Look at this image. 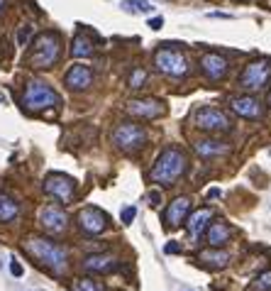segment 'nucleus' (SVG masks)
Returning <instances> with one entry per match:
<instances>
[{
	"label": "nucleus",
	"mask_w": 271,
	"mask_h": 291,
	"mask_svg": "<svg viewBox=\"0 0 271 291\" xmlns=\"http://www.w3.org/2000/svg\"><path fill=\"white\" fill-rule=\"evenodd\" d=\"M25 250L35 257L39 264L49 267L54 274H61L69 264V255L61 245H56L54 240H47V237H27L25 240Z\"/></svg>",
	"instance_id": "nucleus-1"
},
{
	"label": "nucleus",
	"mask_w": 271,
	"mask_h": 291,
	"mask_svg": "<svg viewBox=\"0 0 271 291\" xmlns=\"http://www.w3.org/2000/svg\"><path fill=\"white\" fill-rule=\"evenodd\" d=\"M186 169H188L186 154L181 149H176V147H169V149H164L162 154L157 157V162H154L152 171H149V179L157 183H174L179 176L186 174Z\"/></svg>",
	"instance_id": "nucleus-2"
},
{
	"label": "nucleus",
	"mask_w": 271,
	"mask_h": 291,
	"mask_svg": "<svg viewBox=\"0 0 271 291\" xmlns=\"http://www.w3.org/2000/svg\"><path fill=\"white\" fill-rule=\"evenodd\" d=\"M59 52H61V44H59V35L54 32H44L35 39V49L30 54V66L35 69H49L59 61Z\"/></svg>",
	"instance_id": "nucleus-3"
},
{
	"label": "nucleus",
	"mask_w": 271,
	"mask_h": 291,
	"mask_svg": "<svg viewBox=\"0 0 271 291\" xmlns=\"http://www.w3.org/2000/svg\"><path fill=\"white\" fill-rule=\"evenodd\" d=\"M59 103V93L52 88V86H47L44 81H30L27 86H25V93H22V106L25 110H44V108H52Z\"/></svg>",
	"instance_id": "nucleus-4"
},
{
	"label": "nucleus",
	"mask_w": 271,
	"mask_h": 291,
	"mask_svg": "<svg viewBox=\"0 0 271 291\" xmlns=\"http://www.w3.org/2000/svg\"><path fill=\"white\" fill-rule=\"evenodd\" d=\"M154 64L157 69L169 76V78H183L188 73V59L181 54L179 49H171V47H164L154 54Z\"/></svg>",
	"instance_id": "nucleus-5"
},
{
	"label": "nucleus",
	"mask_w": 271,
	"mask_h": 291,
	"mask_svg": "<svg viewBox=\"0 0 271 291\" xmlns=\"http://www.w3.org/2000/svg\"><path fill=\"white\" fill-rule=\"evenodd\" d=\"M112 142L117 149H122V152H137V149H142L147 142V132L142 125H137V123H122V125H117L115 132H112Z\"/></svg>",
	"instance_id": "nucleus-6"
},
{
	"label": "nucleus",
	"mask_w": 271,
	"mask_h": 291,
	"mask_svg": "<svg viewBox=\"0 0 271 291\" xmlns=\"http://www.w3.org/2000/svg\"><path fill=\"white\" fill-rule=\"evenodd\" d=\"M271 78V64L266 59H256V61H249L244 66V71L239 73V86L244 91H259L269 83Z\"/></svg>",
	"instance_id": "nucleus-7"
},
{
	"label": "nucleus",
	"mask_w": 271,
	"mask_h": 291,
	"mask_svg": "<svg viewBox=\"0 0 271 291\" xmlns=\"http://www.w3.org/2000/svg\"><path fill=\"white\" fill-rule=\"evenodd\" d=\"M196 125L200 130H205V132H227V130L232 128L230 120H227V115L222 110L210 108V106L196 110Z\"/></svg>",
	"instance_id": "nucleus-8"
},
{
	"label": "nucleus",
	"mask_w": 271,
	"mask_h": 291,
	"mask_svg": "<svg viewBox=\"0 0 271 291\" xmlns=\"http://www.w3.org/2000/svg\"><path fill=\"white\" fill-rule=\"evenodd\" d=\"M44 191L49 196H54L56 201H61V203H69L73 199V193H76V181L66 174H49L44 179Z\"/></svg>",
	"instance_id": "nucleus-9"
},
{
	"label": "nucleus",
	"mask_w": 271,
	"mask_h": 291,
	"mask_svg": "<svg viewBox=\"0 0 271 291\" xmlns=\"http://www.w3.org/2000/svg\"><path fill=\"white\" fill-rule=\"evenodd\" d=\"M78 228L88 235H100L105 228H108V216L100 211V208H93V206H86L81 208L78 213Z\"/></svg>",
	"instance_id": "nucleus-10"
},
{
	"label": "nucleus",
	"mask_w": 271,
	"mask_h": 291,
	"mask_svg": "<svg viewBox=\"0 0 271 291\" xmlns=\"http://www.w3.org/2000/svg\"><path fill=\"white\" fill-rule=\"evenodd\" d=\"M39 223H42V228H44L47 233L59 235V233L66 230L69 216H66L64 208H59V206H44V208L39 211Z\"/></svg>",
	"instance_id": "nucleus-11"
},
{
	"label": "nucleus",
	"mask_w": 271,
	"mask_h": 291,
	"mask_svg": "<svg viewBox=\"0 0 271 291\" xmlns=\"http://www.w3.org/2000/svg\"><path fill=\"white\" fill-rule=\"evenodd\" d=\"M230 108L235 110L239 118H247V120H259L261 115H264V108H261V103L252 98V95H235L232 101H230Z\"/></svg>",
	"instance_id": "nucleus-12"
},
{
	"label": "nucleus",
	"mask_w": 271,
	"mask_h": 291,
	"mask_svg": "<svg viewBox=\"0 0 271 291\" xmlns=\"http://www.w3.org/2000/svg\"><path fill=\"white\" fill-rule=\"evenodd\" d=\"M200 69L205 71V76H208L210 81H220V78H225V73H227V69H230V64H227L225 56L208 52V54L200 56Z\"/></svg>",
	"instance_id": "nucleus-13"
},
{
	"label": "nucleus",
	"mask_w": 271,
	"mask_h": 291,
	"mask_svg": "<svg viewBox=\"0 0 271 291\" xmlns=\"http://www.w3.org/2000/svg\"><path fill=\"white\" fill-rule=\"evenodd\" d=\"M64 83H66V88H71V91H86L90 83H93V71H90L88 66H83V64H76V66H71V69L66 71Z\"/></svg>",
	"instance_id": "nucleus-14"
},
{
	"label": "nucleus",
	"mask_w": 271,
	"mask_h": 291,
	"mask_svg": "<svg viewBox=\"0 0 271 291\" xmlns=\"http://www.w3.org/2000/svg\"><path fill=\"white\" fill-rule=\"evenodd\" d=\"M127 113L134 115V118H142V120H154V118H159L164 113V106L159 101H152V98H147V101H129L127 103Z\"/></svg>",
	"instance_id": "nucleus-15"
},
{
	"label": "nucleus",
	"mask_w": 271,
	"mask_h": 291,
	"mask_svg": "<svg viewBox=\"0 0 271 291\" xmlns=\"http://www.w3.org/2000/svg\"><path fill=\"white\" fill-rule=\"evenodd\" d=\"M188 213H191V199H186V196L174 199V201H171V206L166 208V213H164L166 228H176L181 220L188 218Z\"/></svg>",
	"instance_id": "nucleus-16"
},
{
	"label": "nucleus",
	"mask_w": 271,
	"mask_h": 291,
	"mask_svg": "<svg viewBox=\"0 0 271 291\" xmlns=\"http://www.w3.org/2000/svg\"><path fill=\"white\" fill-rule=\"evenodd\" d=\"M115 267H117V259L110 255H90L83 259V269H86V272H93V274L112 272Z\"/></svg>",
	"instance_id": "nucleus-17"
},
{
	"label": "nucleus",
	"mask_w": 271,
	"mask_h": 291,
	"mask_svg": "<svg viewBox=\"0 0 271 291\" xmlns=\"http://www.w3.org/2000/svg\"><path fill=\"white\" fill-rule=\"evenodd\" d=\"M210 220H213V211H210V208H200L198 213H193L191 220H188V233H191V237H193V240H200V235L208 230Z\"/></svg>",
	"instance_id": "nucleus-18"
},
{
	"label": "nucleus",
	"mask_w": 271,
	"mask_h": 291,
	"mask_svg": "<svg viewBox=\"0 0 271 291\" xmlns=\"http://www.w3.org/2000/svg\"><path fill=\"white\" fill-rule=\"evenodd\" d=\"M198 259L205 267H210V269H225L227 262H230V255L227 252H217V247H213V250H203Z\"/></svg>",
	"instance_id": "nucleus-19"
},
{
	"label": "nucleus",
	"mask_w": 271,
	"mask_h": 291,
	"mask_svg": "<svg viewBox=\"0 0 271 291\" xmlns=\"http://www.w3.org/2000/svg\"><path fill=\"white\" fill-rule=\"evenodd\" d=\"M18 216H20L18 201L0 191V223H10V220H15Z\"/></svg>",
	"instance_id": "nucleus-20"
},
{
	"label": "nucleus",
	"mask_w": 271,
	"mask_h": 291,
	"mask_svg": "<svg viewBox=\"0 0 271 291\" xmlns=\"http://www.w3.org/2000/svg\"><path fill=\"white\" fill-rule=\"evenodd\" d=\"M196 152L200 157H217V154H227V145H222L220 140H200L196 142Z\"/></svg>",
	"instance_id": "nucleus-21"
},
{
	"label": "nucleus",
	"mask_w": 271,
	"mask_h": 291,
	"mask_svg": "<svg viewBox=\"0 0 271 291\" xmlns=\"http://www.w3.org/2000/svg\"><path fill=\"white\" fill-rule=\"evenodd\" d=\"M93 49H95V44H93V39H88L86 35H76V37H73L71 56H76V59H83V56L93 54Z\"/></svg>",
	"instance_id": "nucleus-22"
},
{
	"label": "nucleus",
	"mask_w": 271,
	"mask_h": 291,
	"mask_svg": "<svg viewBox=\"0 0 271 291\" xmlns=\"http://www.w3.org/2000/svg\"><path fill=\"white\" fill-rule=\"evenodd\" d=\"M227 240H230V228H227L225 223L210 225V230H208V242H210V247H220V245H225Z\"/></svg>",
	"instance_id": "nucleus-23"
},
{
	"label": "nucleus",
	"mask_w": 271,
	"mask_h": 291,
	"mask_svg": "<svg viewBox=\"0 0 271 291\" xmlns=\"http://www.w3.org/2000/svg\"><path fill=\"white\" fill-rule=\"evenodd\" d=\"M122 10L125 13H152L154 10V5H149L147 0H125L122 3Z\"/></svg>",
	"instance_id": "nucleus-24"
},
{
	"label": "nucleus",
	"mask_w": 271,
	"mask_h": 291,
	"mask_svg": "<svg viewBox=\"0 0 271 291\" xmlns=\"http://www.w3.org/2000/svg\"><path fill=\"white\" fill-rule=\"evenodd\" d=\"M73 291H100V286L93 279H76L73 281Z\"/></svg>",
	"instance_id": "nucleus-25"
},
{
	"label": "nucleus",
	"mask_w": 271,
	"mask_h": 291,
	"mask_svg": "<svg viewBox=\"0 0 271 291\" xmlns=\"http://www.w3.org/2000/svg\"><path fill=\"white\" fill-rule=\"evenodd\" d=\"M145 81H147V71H145V69H134L132 76H129V86H132V88L145 86Z\"/></svg>",
	"instance_id": "nucleus-26"
},
{
	"label": "nucleus",
	"mask_w": 271,
	"mask_h": 291,
	"mask_svg": "<svg viewBox=\"0 0 271 291\" xmlns=\"http://www.w3.org/2000/svg\"><path fill=\"white\" fill-rule=\"evenodd\" d=\"M254 289L256 291H266V289H271V272H264L256 281H254Z\"/></svg>",
	"instance_id": "nucleus-27"
},
{
	"label": "nucleus",
	"mask_w": 271,
	"mask_h": 291,
	"mask_svg": "<svg viewBox=\"0 0 271 291\" xmlns=\"http://www.w3.org/2000/svg\"><path fill=\"white\" fill-rule=\"evenodd\" d=\"M30 37H32V25H25V27H20V32H18V44H20V47H25V44L30 42Z\"/></svg>",
	"instance_id": "nucleus-28"
},
{
	"label": "nucleus",
	"mask_w": 271,
	"mask_h": 291,
	"mask_svg": "<svg viewBox=\"0 0 271 291\" xmlns=\"http://www.w3.org/2000/svg\"><path fill=\"white\" fill-rule=\"evenodd\" d=\"M134 216H137V208H134V206H127V208H122V213H120V218H122L125 225H129V223L134 220Z\"/></svg>",
	"instance_id": "nucleus-29"
},
{
	"label": "nucleus",
	"mask_w": 271,
	"mask_h": 291,
	"mask_svg": "<svg viewBox=\"0 0 271 291\" xmlns=\"http://www.w3.org/2000/svg\"><path fill=\"white\" fill-rule=\"evenodd\" d=\"M10 272H13V276H22V274H25V267L20 264L18 259H13V262H10Z\"/></svg>",
	"instance_id": "nucleus-30"
},
{
	"label": "nucleus",
	"mask_w": 271,
	"mask_h": 291,
	"mask_svg": "<svg viewBox=\"0 0 271 291\" xmlns=\"http://www.w3.org/2000/svg\"><path fill=\"white\" fill-rule=\"evenodd\" d=\"M149 27H152V30H162V27H164V18H152V20H149Z\"/></svg>",
	"instance_id": "nucleus-31"
},
{
	"label": "nucleus",
	"mask_w": 271,
	"mask_h": 291,
	"mask_svg": "<svg viewBox=\"0 0 271 291\" xmlns=\"http://www.w3.org/2000/svg\"><path fill=\"white\" fill-rule=\"evenodd\" d=\"M149 203H152V206H159V203H162V193H159V191H152V193H149Z\"/></svg>",
	"instance_id": "nucleus-32"
},
{
	"label": "nucleus",
	"mask_w": 271,
	"mask_h": 291,
	"mask_svg": "<svg viewBox=\"0 0 271 291\" xmlns=\"http://www.w3.org/2000/svg\"><path fill=\"white\" fill-rule=\"evenodd\" d=\"M164 250H166L169 255H174V252H181V245H179V242H169V245H166Z\"/></svg>",
	"instance_id": "nucleus-33"
},
{
	"label": "nucleus",
	"mask_w": 271,
	"mask_h": 291,
	"mask_svg": "<svg viewBox=\"0 0 271 291\" xmlns=\"http://www.w3.org/2000/svg\"><path fill=\"white\" fill-rule=\"evenodd\" d=\"M210 18H232V15H230V13H210Z\"/></svg>",
	"instance_id": "nucleus-34"
},
{
	"label": "nucleus",
	"mask_w": 271,
	"mask_h": 291,
	"mask_svg": "<svg viewBox=\"0 0 271 291\" xmlns=\"http://www.w3.org/2000/svg\"><path fill=\"white\" fill-rule=\"evenodd\" d=\"M220 193H222V191H220V188H210V191H208V196H210V199H217V196H220Z\"/></svg>",
	"instance_id": "nucleus-35"
},
{
	"label": "nucleus",
	"mask_w": 271,
	"mask_h": 291,
	"mask_svg": "<svg viewBox=\"0 0 271 291\" xmlns=\"http://www.w3.org/2000/svg\"><path fill=\"white\" fill-rule=\"evenodd\" d=\"M3 8H5V0H0V13H3Z\"/></svg>",
	"instance_id": "nucleus-36"
},
{
	"label": "nucleus",
	"mask_w": 271,
	"mask_h": 291,
	"mask_svg": "<svg viewBox=\"0 0 271 291\" xmlns=\"http://www.w3.org/2000/svg\"><path fill=\"white\" fill-rule=\"evenodd\" d=\"M0 101H5V95H3V93H0Z\"/></svg>",
	"instance_id": "nucleus-37"
},
{
	"label": "nucleus",
	"mask_w": 271,
	"mask_h": 291,
	"mask_svg": "<svg viewBox=\"0 0 271 291\" xmlns=\"http://www.w3.org/2000/svg\"><path fill=\"white\" fill-rule=\"evenodd\" d=\"M269 106H271V93H269Z\"/></svg>",
	"instance_id": "nucleus-38"
}]
</instances>
